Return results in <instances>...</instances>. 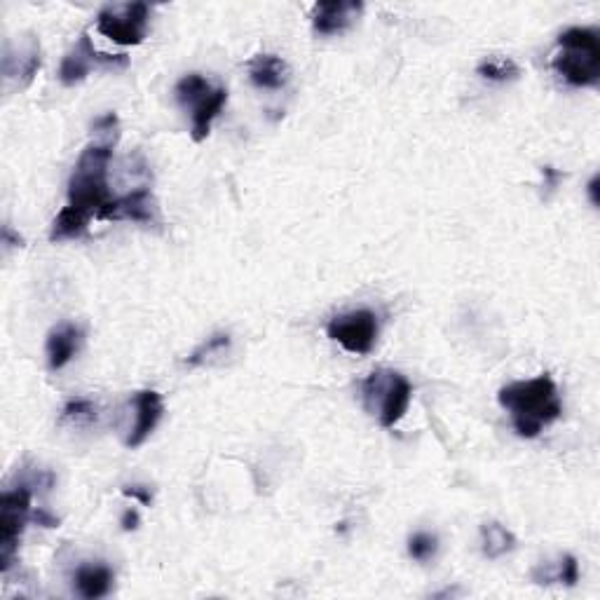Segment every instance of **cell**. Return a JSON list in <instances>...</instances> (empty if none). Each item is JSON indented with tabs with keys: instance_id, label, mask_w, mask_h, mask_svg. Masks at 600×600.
<instances>
[{
	"instance_id": "cell-1",
	"label": "cell",
	"mask_w": 600,
	"mask_h": 600,
	"mask_svg": "<svg viewBox=\"0 0 600 600\" xmlns=\"http://www.w3.org/2000/svg\"><path fill=\"white\" fill-rule=\"evenodd\" d=\"M497 401L509 413L511 425L523 439H537L544 427L554 425L563 415L558 387L551 375L542 373L533 380H518L497 392Z\"/></svg>"
},
{
	"instance_id": "cell-2",
	"label": "cell",
	"mask_w": 600,
	"mask_h": 600,
	"mask_svg": "<svg viewBox=\"0 0 600 600\" xmlns=\"http://www.w3.org/2000/svg\"><path fill=\"white\" fill-rule=\"evenodd\" d=\"M113 160V141L90 143L78 162H75L71 179H68V204L73 214L85 221L99 218L101 209L113 200L108 188V167Z\"/></svg>"
},
{
	"instance_id": "cell-3",
	"label": "cell",
	"mask_w": 600,
	"mask_h": 600,
	"mask_svg": "<svg viewBox=\"0 0 600 600\" xmlns=\"http://www.w3.org/2000/svg\"><path fill=\"white\" fill-rule=\"evenodd\" d=\"M551 68L570 87H598L600 83V36L589 26H572L558 36V50Z\"/></svg>"
},
{
	"instance_id": "cell-4",
	"label": "cell",
	"mask_w": 600,
	"mask_h": 600,
	"mask_svg": "<svg viewBox=\"0 0 600 600\" xmlns=\"http://www.w3.org/2000/svg\"><path fill=\"white\" fill-rule=\"evenodd\" d=\"M361 394L366 411L378 418L380 427L392 429L411 406L413 387L401 373L378 368L361 383Z\"/></svg>"
},
{
	"instance_id": "cell-5",
	"label": "cell",
	"mask_w": 600,
	"mask_h": 600,
	"mask_svg": "<svg viewBox=\"0 0 600 600\" xmlns=\"http://www.w3.org/2000/svg\"><path fill=\"white\" fill-rule=\"evenodd\" d=\"M31 488L19 483L17 488L0 495V570L8 572L15 563L19 542L31 521Z\"/></svg>"
},
{
	"instance_id": "cell-6",
	"label": "cell",
	"mask_w": 600,
	"mask_h": 600,
	"mask_svg": "<svg viewBox=\"0 0 600 600\" xmlns=\"http://www.w3.org/2000/svg\"><path fill=\"white\" fill-rule=\"evenodd\" d=\"M150 24V5L127 3L104 8L97 15V31L113 43L132 47L146 40Z\"/></svg>"
},
{
	"instance_id": "cell-7",
	"label": "cell",
	"mask_w": 600,
	"mask_h": 600,
	"mask_svg": "<svg viewBox=\"0 0 600 600\" xmlns=\"http://www.w3.org/2000/svg\"><path fill=\"white\" fill-rule=\"evenodd\" d=\"M333 343H338L350 354H371L380 333L378 315L371 310H352L336 315L326 326Z\"/></svg>"
},
{
	"instance_id": "cell-8",
	"label": "cell",
	"mask_w": 600,
	"mask_h": 600,
	"mask_svg": "<svg viewBox=\"0 0 600 600\" xmlns=\"http://www.w3.org/2000/svg\"><path fill=\"white\" fill-rule=\"evenodd\" d=\"M129 64L127 54H106L94 50L92 40L87 33H83L78 40V45L66 54L64 61L59 66V80L66 87H73L90 75L94 66H108V68H125Z\"/></svg>"
},
{
	"instance_id": "cell-9",
	"label": "cell",
	"mask_w": 600,
	"mask_h": 600,
	"mask_svg": "<svg viewBox=\"0 0 600 600\" xmlns=\"http://www.w3.org/2000/svg\"><path fill=\"white\" fill-rule=\"evenodd\" d=\"M99 221H134L155 225L160 223V209L153 190L148 186H136L127 195L113 197L111 202L101 209Z\"/></svg>"
},
{
	"instance_id": "cell-10",
	"label": "cell",
	"mask_w": 600,
	"mask_h": 600,
	"mask_svg": "<svg viewBox=\"0 0 600 600\" xmlns=\"http://www.w3.org/2000/svg\"><path fill=\"white\" fill-rule=\"evenodd\" d=\"M43 64L40 57V40L36 36H26L19 40V45H5L3 52V75L5 80H15L19 87L31 85Z\"/></svg>"
},
{
	"instance_id": "cell-11",
	"label": "cell",
	"mask_w": 600,
	"mask_h": 600,
	"mask_svg": "<svg viewBox=\"0 0 600 600\" xmlns=\"http://www.w3.org/2000/svg\"><path fill=\"white\" fill-rule=\"evenodd\" d=\"M134 406V422L129 425L125 434V446L127 448H139L148 441V436L155 432L158 422L162 420L165 413V404H162L160 392L155 390H141L134 394L132 399Z\"/></svg>"
},
{
	"instance_id": "cell-12",
	"label": "cell",
	"mask_w": 600,
	"mask_h": 600,
	"mask_svg": "<svg viewBox=\"0 0 600 600\" xmlns=\"http://www.w3.org/2000/svg\"><path fill=\"white\" fill-rule=\"evenodd\" d=\"M361 12H364V3L359 0H333V3H319L312 10V29L319 36H338L350 29L357 22Z\"/></svg>"
},
{
	"instance_id": "cell-13",
	"label": "cell",
	"mask_w": 600,
	"mask_h": 600,
	"mask_svg": "<svg viewBox=\"0 0 600 600\" xmlns=\"http://www.w3.org/2000/svg\"><path fill=\"white\" fill-rule=\"evenodd\" d=\"M83 338H85L83 329L71 322L54 326V329L47 333V340H45L47 366H50L52 371H61V368L71 364L75 354L80 352Z\"/></svg>"
},
{
	"instance_id": "cell-14",
	"label": "cell",
	"mask_w": 600,
	"mask_h": 600,
	"mask_svg": "<svg viewBox=\"0 0 600 600\" xmlns=\"http://www.w3.org/2000/svg\"><path fill=\"white\" fill-rule=\"evenodd\" d=\"M249 71V80L254 83L258 90H284L286 83H289V64L277 54H256L254 59L247 64Z\"/></svg>"
},
{
	"instance_id": "cell-15",
	"label": "cell",
	"mask_w": 600,
	"mask_h": 600,
	"mask_svg": "<svg viewBox=\"0 0 600 600\" xmlns=\"http://www.w3.org/2000/svg\"><path fill=\"white\" fill-rule=\"evenodd\" d=\"M115 582L113 570L106 563H83L73 575V586L80 598L97 600L111 593Z\"/></svg>"
},
{
	"instance_id": "cell-16",
	"label": "cell",
	"mask_w": 600,
	"mask_h": 600,
	"mask_svg": "<svg viewBox=\"0 0 600 600\" xmlns=\"http://www.w3.org/2000/svg\"><path fill=\"white\" fill-rule=\"evenodd\" d=\"M225 101H228V90L225 87H211V92L204 94L200 101H195L193 106V125H190V134H193L195 143H202L211 132V125L221 115Z\"/></svg>"
},
{
	"instance_id": "cell-17",
	"label": "cell",
	"mask_w": 600,
	"mask_h": 600,
	"mask_svg": "<svg viewBox=\"0 0 600 600\" xmlns=\"http://www.w3.org/2000/svg\"><path fill=\"white\" fill-rule=\"evenodd\" d=\"M481 549L483 556L490 558V561H497V558L511 554L516 549V537L511 530L504 528L502 523L490 521L481 525Z\"/></svg>"
},
{
	"instance_id": "cell-18",
	"label": "cell",
	"mask_w": 600,
	"mask_h": 600,
	"mask_svg": "<svg viewBox=\"0 0 600 600\" xmlns=\"http://www.w3.org/2000/svg\"><path fill=\"white\" fill-rule=\"evenodd\" d=\"M476 73H479L481 78L493 80V83H511V80L521 78V66H518L514 59L490 57L483 59L481 64L476 66Z\"/></svg>"
},
{
	"instance_id": "cell-19",
	"label": "cell",
	"mask_w": 600,
	"mask_h": 600,
	"mask_svg": "<svg viewBox=\"0 0 600 600\" xmlns=\"http://www.w3.org/2000/svg\"><path fill=\"white\" fill-rule=\"evenodd\" d=\"M207 92H211V85H209V80L204 78V75H200V73L183 75V78L174 87L176 101H179V104L183 108L193 106L195 101H200Z\"/></svg>"
},
{
	"instance_id": "cell-20",
	"label": "cell",
	"mask_w": 600,
	"mask_h": 600,
	"mask_svg": "<svg viewBox=\"0 0 600 600\" xmlns=\"http://www.w3.org/2000/svg\"><path fill=\"white\" fill-rule=\"evenodd\" d=\"M230 345H233V338H230V333H214V336L204 340V343L197 347V350H193V354L186 359V366H202L207 364V361H211L214 357H221V354H225L230 350Z\"/></svg>"
},
{
	"instance_id": "cell-21",
	"label": "cell",
	"mask_w": 600,
	"mask_h": 600,
	"mask_svg": "<svg viewBox=\"0 0 600 600\" xmlns=\"http://www.w3.org/2000/svg\"><path fill=\"white\" fill-rule=\"evenodd\" d=\"M537 584H551V582H561L565 586H575L579 582V563L577 558L572 554L561 556V561H558L554 572H542L540 575H535Z\"/></svg>"
},
{
	"instance_id": "cell-22",
	"label": "cell",
	"mask_w": 600,
	"mask_h": 600,
	"mask_svg": "<svg viewBox=\"0 0 600 600\" xmlns=\"http://www.w3.org/2000/svg\"><path fill=\"white\" fill-rule=\"evenodd\" d=\"M97 420V406L90 399H71L61 411V422H73V425H90Z\"/></svg>"
},
{
	"instance_id": "cell-23",
	"label": "cell",
	"mask_w": 600,
	"mask_h": 600,
	"mask_svg": "<svg viewBox=\"0 0 600 600\" xmlns=\"http://www.w3.org/2000/svg\"><path fill=\"white\" fill-rule=\"evenodd\" d=\"M436 551H439V537L432 533H415L411 540H408V556L418 563L432 561Z\"/></svg>"
},
{
	"instance_id": "cell-24",
	"label": "cell",
	"mask_w": 600,
	"mask_h": 600,
	"mask_svg": "<svg viewBox=\"0 0 600 600\" xmlns=\"http://www.w3.org/2000/svg\"><path fill=\"white\" fill-rule=\"evenodd\" d=\"M122 495L141 502L143 507H150V504H153V493H150V488L146 486H122Z\"/></svg>"
},
{
	"instance_id": "cell-25",
	"label": "cell",
	"mask_w": 600,
	"mask_h": 600,
	"mask_svg": "<svg viewBox=\"0 0 600 600\" xmlns=\"http://www.w3.org/2000/svg\"><path fill=\"white\" fill-rule=\"evenodd\" d=\"M31 521H33V523H38L40 528H50V530H52V528H59V523H61L59 518H57V516H52L47 509H33V511H31Z\"/></svg>"
},
{
	"instance_id": "cell-26",
	"label": "cell",
	"mask_w": 600,
	"mask_h": 600,
	"mask_svg": "<svg viewBox=\"0 0 600 600\" xmlns=\"http://www.w3.org/2000/svg\"><path fill=\"white\" fill-rule=\"evenodd\" d=\"M139 523H141L139 511H136V509H125V511H122V516H120V528L125 530V533H132V530L139 528Z\"/></svg>"
},
{
	"instance_id": "cell-27",
	"label": "cell",
	"mask_w": 600,
	"mask_h": 600,
	"mask_svg": "<svg viewBox=\"0 0 600 600\" xmlns=\"http://www.w3.org/2000/svg\"><path fill=\"white\" fill-rule=\"evenodd\" d=\"M542 176H544V188L547 190H556L558 183L563 181V172H558L554 167H542Z\"/></svg>"
},
{
	"instance_id": "cell-28",
	"label": "cell",
	"mask_w": 600,
	"mask_h": 600,
	"mask_svg": "<svg viewBox=\"0 0 600 600\" xmlns=\"http://www.w3.org/2000/svg\"><path fill=\"white\" fill-rule=\"evenodd\" d=\"M115 127H118V115L115 113H108L104 118L94 122V129H97V132H115Z\"/></svg>"
},
{
	"instance_id": "cell-29",
	"label": "cell",
	"mask_w": 600,
	"mask_h": 600,
	"mask_svg": "<svg viewBox=\"0 0 600 600\" xmlns=\"http://www.w3.org/2000/svg\"><path fill=\"white\" fill-rule=\"evenodd\" d=\"M598 183H600L598 174H593L589 186H586V193H589V200H591L593 207H598V204H600V200H598Z\"/></svg>"
}]
</instances>
